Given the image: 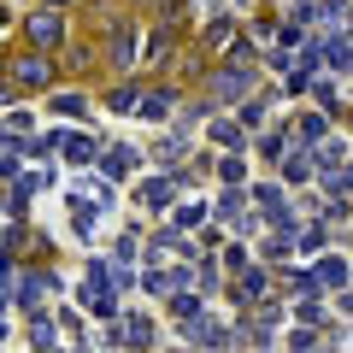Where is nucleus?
Returning <instances> with one entry per match:
<instances>
[{
    "mask_svg": "<svg viewBox=\"0 0 353 353\" xmlns=\"http://www.w3.org/2000/svg\"><path fill=\"white\" fill-rule=\"evenodd\" d=\"M65 148H71V159H77V165H88V159H94V141H88V136H71Z\"/></svg>",
    "mask_w": 353,
    "mask_h": 353,
    "instance_id": "f257e3e1",
    "label": "nucleus"
}]
</instances>
